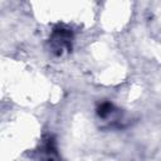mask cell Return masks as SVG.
Returning <instances> with one entry per match:
<instances>
[{"label":"cell","instance_id":"cell-1","mask_svg":"<svg viewBox=\"0 0 161 161\" xmlns=\"http://www.w3.org/2000/svg\"><path fill=\"white\" fill-rule=\"evenodd\" d=\"M50 40L53 44V49L57 52V54H62L63 50L70 48L72 31L69 29L63 28V26H58L54 29Z\"/></svg>","mask_w":161,"mask_h":161},{"label":"cell","instance_id":"cell-2","mask_svg":"<svg viewBox=\"0 0 161 161\" xmlns=\"http://www.w3.org/2000/svg\"><path fill=\"white\" fill-rule=\"evenodd\" d=\"M112 109H113V106L109 102H104L98 107V114L101 117H107L108 114L112 113Z\"/></svg>","mask_w":161,"mask_h":161}]
</instances>
